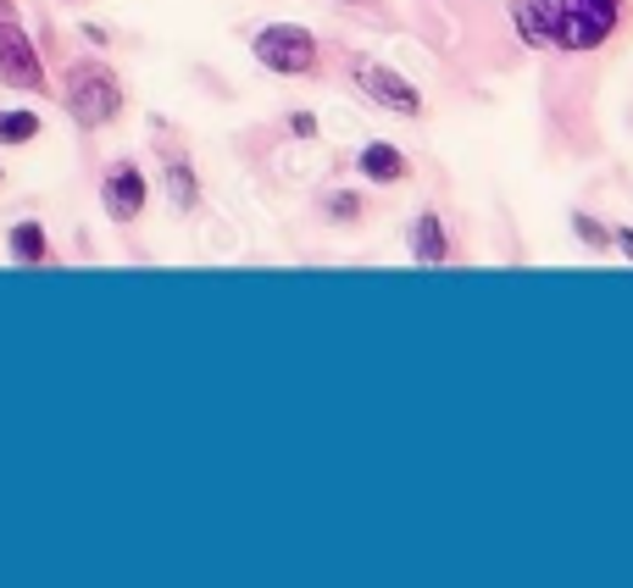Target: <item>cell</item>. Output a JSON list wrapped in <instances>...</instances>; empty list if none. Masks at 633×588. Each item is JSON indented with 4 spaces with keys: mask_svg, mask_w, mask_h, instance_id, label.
Instances as JSON below:
<instances>
[{
    "mask_svg": "<svg viewBox=\"0 0 633 588\" xmlns=\"http://www.w3.org/2000/svg\"><path fill=\"white\" fill-rule=\"evenodd\" d=\"M622 23V0H567V17L556 28V51H600Z\"/></svg>",
    "mask_w": 633,
    "mask_h": 588,
    "instance_id": "1",
    "label": "cell"
},
{
    "mask_svg": "<svg viewBox=\"0 0 633 588\" xmlns=\"http://www.w3.org/2000/svg\"><path fill=\"white\" fill-rule=\"evenodd\" d=\"M117 106H123V89H117V78H112L106 67H78V73L67 78V112H73L84 128L112 123Z\"/></svg>",
    "mask_w": 633,
    "mask_h": 588,
    "instance_id": "2",
    "label": "cell"
},
{
    "mask_svg": "<svg viewBox=\"0 0 633 588\" xmlns=\"http://www.w3.org/2000/svg\"><path fill=\"white\" fill-rule=\"evenodd\" d=\"M256 62L273 67V73H289V78L312 73L317 67V39L306 28H295V23H273V28L256 34Z\"/></svg>",
    "mask_w": 633,
    "mask_h": 588,
    "instance_id": "3",
    "label": "cell"
},
{
    "mask_svg": "<svg viewBox=\"0 0 633 588\" xmlns=\"http://www.w3.org/2000/svg\"><path fill=\"white\" fill-rule=\"evenodd\" d=\"M356 89L367 94L372 106L395 112V117H417V112H422V89H417L412 78H401V73L367 62V56H356Z\"/></svg>",
    "mask_w": 633,
    "mask_h": 588,
    "instance_id": "4",
    "label": "cell"
},
{
    "mask_svg": "<svg viewBox=\"0 0 633 588\" xmlns=\"http://www.w3.org/2000/svg\"><path fill=\"white\" fill-rule=\"evenodd\" d=\"M0 84H12L23 94H39L45 89V67H39V51L28 44V34L17 23H0Z\"/></svg>",
    "mask_w": 633,
    "mask_h": 588,
    "instance_id": "5",
    "label": "cell"
},
{
    "mask_svg": "<svg viewBox=\"0 0 633 588\" xmlns=\"http://www.w3.org/2000/svg\"><path fill=\"white\" fill-rule=\"evenodd\" d=\"M106 212H112L117 222H134V217L144 212V178H139L134 162H117V167L106 172Z\"/></svg>",
    "mask_w": 633,
    "mask_h": 588,
    "instance_id": "6",
    "label": "cell"
},
{
    "mask_svg": "<svg viewBox=\"0 0 633 588\" xmlns=\"http://www.w3.org/2000/svg\"><path fill=\"white\" fill-rule=\"evenodd\" d=\"M412 256H417V267H445L451 261V233H445L440 212H422L412 222Z\"/></svg>",
    "mask_w": 633,
    "mask_h": 588,
    "instance_id": "7",
    "label": "cell"
},
{
    "mask_svg": "<svg viewBox=\"0 0 633 588\" xmlns=\"http://www.w3.org/2000/svg\"><path fill=\"white\" fill-rule=\"evenodd\" d=\"M356 167H362V178H372V183H401V178L412 172V162L395 151V144H383V139L367 144V151L356 156Z\"/></svg>",
    "mask_w": 633,
    "mask_h": 588,
    "instance_id": "8",
    "label": "cell"
},
{
    "mask_svg": "<svg viewBox=\"0 0 633 588\" xmlns=\"http://www.w3.org/2000/svg\"><path fill=\"white\" fill-rule=\"evenodd\" d=\"M12 256L28 261V267L51 256V244H45V228H39V222H17V228H12Z\"/></svg>",
    "mask_w": 633,
    "mask_h": 588,
    "instance_id": "9",
    "label": "cell"
},
{
    "mask_svg": "<svg viewBox=\"0 0 633 588\" xmlns=\"http://www.w3.org/2000/svg\"><path fill=\"white\" fill-rule=\"evenodd\" d=\"M167 194H173V206L178 212H189L194 206V172H189V162L178 156V162H167Z\"/></svg>",
    "mask_w": 633,
    "mask_h": 588,
    "instance_id": "10",
    "label": "cell"
},
{
    "mask_svg": "<svg viewBox=\"0 0 633 588\" xmlns=\"http://www.w3.org/2000/svg\"><path fill=\"white\" fill-rule=\"evenodd\" d=\"M572 233H578V244H590V251H606L611 244V228L600 217H590V212H572Z\"/></svg>",
    "mask_w": 633,
    "mask_h": 588,
    "instance_id": "11",
    "label": "cell"
},
{
    "mask_svg": "<svg viewBox=\"0 0 633 588\" xmlns=\"http://www.w3.org/2000/svg\"><path fill=\"white\" fill-rule=\"evenodd\" d=\"M39 133V117H28V112H7L0 117V144H28Z\"/></svg>",
    "mask_w": 633,
    "mask_h": 588,
    "instance_id": "12",
    "label": "cell"
},
{
    "mask_svg": "<svg viewBox=\"0 0 633 588\" xmlns=\"http://www.w3.org/2000/svg\"><path fill=\"white\" fill-rule=\"evenodd\" d=\"M328 217L356 222V217H362V201H356V194H328Z\"/></svg>",
    "mask_w": 633,
    "mask_h": 588,
    "instance_id": "13",
    "label": "cell"
},
{
    "mask_svg": "<svg viewBox=\"0 0 633 588\" xmlns=\"http://www.w3.org/2000/svg\"><path fill=\"white\" fill-rule=\"evenodd\" d=\"M289 128H295L301 139H312V133H317V117H312V112H295V117H289Z\"/></svg>",
    "mask_w": 633,
    "mask_h": 588,
    "instance_id": "14",
    "label": "cell"
},
{
    "mask_svg": "<svg viewBox=\"0 0 633 588\" xmlns=\"http://www.w3.org/2000/svg\"><path fill=\"white\" fill-rule=\"evenodd\" d=\"M611 239H617V251H622V256H628V261H633V228H628V222H622V228H617V233H611Z\"/></svg>",
    "mask_w": 633,
    "mask_h": 588,
    "instance_id": "15",
    "label": "cell"
}]
</instances>
